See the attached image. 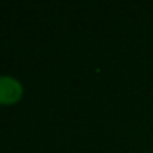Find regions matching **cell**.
Listing matches in <instances>:
<instances>
[{"mask_svg": "<svg viewBox=\"0 0 153 153\" xmlns=\"http://www.w3.org/2000/svg\"><path fill=\"white\" fill-rule=\"evenodd\" d=\"M23 96V86L13 76H0V105L17 104Z\"/></svg>", "mask_w": 153, "mask_h": 153, "instance_id": "6da1fadb", "label": "cell"}, {"mask_svg": "<svg viewBox=\"0 0 153 153\" xmlns=\"http://www.w3.org/2000/svg\"><path fill=\"white\" fill-rule=\"evenodd\" d=\"M152 153H153V148H152Z\"/></svg>", "mask_w": 153, "mask_h": 153, "instance_id": "7a4b0ae2", "label": "cell"}]
</instances>
